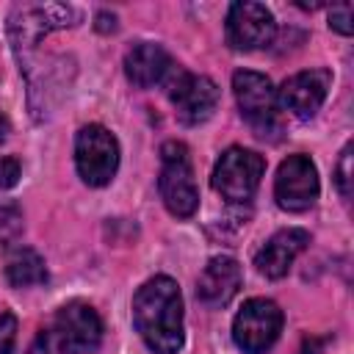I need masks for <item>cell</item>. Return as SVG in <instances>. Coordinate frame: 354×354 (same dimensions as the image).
<instances>
[{"label": "cell", "mask_w": 354, "mask_h": 354, "mask_svg": "<svg viewBox=\"0 0 354 354\" xmlns=\"http://www.w3.org/2000/svg\"><path fill=\"white\" fill-rule=\"evenodd\" d=\"M310 243V232L307 230H299V227H288V230H279L274 232L254 254V266L263 277L268 279H279L290 271L293 260L307 249Z\"/></svg>", "instance_id": "7c38bea8"}, {"label": "cell", "mask_w": 354, "mask_h": 354, "mask_svg": "<svg viewBox=\"0 0 354 354\" xmlns=\"http://www.w3.org/2000/svg\"><path fill=\"white\" fill-rule=\"evenodd\" d=\"M329 28H335V30L343 33V36H348V33L354 30V25H351V6H348V3L332 6V11H329Z\"/></svg>", "instance_id": "d6986e66"}, {"label": "cell", "mask_w": 354, "mask_h": 354, "mask_svg": "<svg viewBox=\"0 0 354 354\" xmlns=\"http://www.w3.org/2000/svg\"><path fill=\"white\" fill-rule=\"evenodd\" d=\"M133 324L149 351L177 354L183 348V296L171 277H152L136 290Z\"/></svg>", "instance_id": "6da1fadb"}, {"label": "cell", "mask_w": 354, "mask_h": 354, "mask_svg": "<svg viewBox=\"0 0 354 354\" xmlns=\"http://www.w3.org/2000/svg\"><path fill=\"white\" fill-rule=\"evenodd\" d=\"M22 210L17 205H0V243H14L22 235Z\"/></svg>", "instance_id": "2e32d148"}, {"label": "cell", "mask_w": 354, "mask_h": 354, "mask_svg": "<svg viewBox=\"0 0 354 354\" xmlns=\"http://www.w3.org/2000/svg\"><path fill=\"white\" fill-rule=\"evenodd\" d=\"M274 14L260 3H232L227 14V41L235 50H263L274 41Z\"/></svg>", "instance_id": "30bf717a"}, {"label": "cell", "mask_w": 354, "mask_h": 354, "mask_svg": "<svg viewBox=\"0 0 354 354\" xmlns=\"http://www.w3.org/2000/svg\"><path fill=\"white\" fill-rule=\"evenodd\" d=\"M282 332V310L271 299H249L235 321H232V340L246 354L268 351Z\"/></svg>", "instance_id": "52a82bcc"}, {"label": "cell", "mask_w": 354, "mask_h": 354, "mask_svg": "<svg viewBox=\"0 0 354 354\" xmlns=\"http://www.w3.org/2000/svg\"><path fill=\"white\" fill-rule=\"evenodd\" d=\"M241 282H243V271L238 260L213 257L196 279V299L207 307H224L235 299V293L241 290Z\"/></svg>", "instance_id": "4fadbf2b"}, {"label": "cell", "mask_w": 354, "mask_h": 354, "mask_svg": "<svg viewBox=\"0 0 354 354\" xmlns=\"http://www.w3.org/2000/svg\"><path fill=\"white\" fill-rule=\"evenodd\" d=\"M232 91H235L241 116L254 130V136L277 141L279 138L277 133H282V122H279L277 88L271 86V80L266 75H260V72L238 69L232 75Z\"/></svg>", "instance_id": "3957f363"}, {"label": "cell", "mask_w": 354, "mask_h": 354, "mask_svg": "<svg viewBox=\"0 0 354 354\" xmlns=\"http://www.w3.org/2000/svg\"><path fill=\"white\" fill-rule=\"evenodd\" d=\"M158 188H160V199L166 210L177 218H188L199 207V191L194 183V166H191V155L185 144L166 141L160 147Z\"/></svg>", "instance_id": "277c9868"}, {"label": "cell", "mask_w": 354, "mask_h": 354, "mask_svg": "<svg viewBox=\"0 0 354 354\" xmlns=\"http://www.w3.org/2000/svg\"><path fill=\"white\" fill-rule=\"evenodd\" d=\"M318 191H321L318 171L307 155H288L279 163L277 180H274V196L282 210L301 213L313 207V202L318 199Z\"/></svg>", "instance_id": "9c48e42d"}, {"label": "cell", "mask_w": 354, "mask_h": 354, "mask_svg": "<svg viewBox=\"0 0 354 354\" xmlns=\"http://www.w3.org/2000/svg\"><path fill=\"white\" fill-rule=\"evenodd\" d=\"M171 72H174L171 55L155 41H138L124 55V75L138 88H149L155 83H163V80H169Z\"/></svg>", "instance_id": "5bb4252c"}, {"label": "cell", "mask_w": 354, "mask_h": 354, "mask_svg": "<svg viewBox=\"0 0 354 354\" xmlns=\"http://www.w3.org/2000/svg\"><path fill=\"white\" fill-rule=\"evenodd\" d=\"M19 171H22V163L17 158H0V191L11 188L17 180H19Z\"/></svg>", "instance_id": "ffe728a7"}, {"label": "cell", "mask_w": 354, "mask_h": 354, "mask_svg": "<svg viewBox=\"0 0 354 354\" xmlns=\"http://www.w3.org/2000/svg\"><path fill=\"white\" fill-rule=\"evenodd\" d=\"M102 340V321L86 301L64 304L39 332L30 354H88Z\"/></svg>", "instance_id": "7a4b0ae2"}, {"label": "cell", "mask_w": 354, "mask_h": 354, "mask_svg": "<svg viewBox=\"0 0 354 354\" xmlns=\"http://www.w3.org/2000/svg\"><path fill=\"white\" fill-rule=\"evenodd\" d=\"M266 171L263 155L243 149V147H230L221 152V158L213 166V188L221 194L227 202H246L254 196L260 177Z\"/></svg>", "instance_id": "8992f818"}, {"label": "cell", "mask_w": 354, "mask_h": 354, "mask_svg": "<svg viewBox=\"0 0 354 354\" xmlns=\"http://www.w3.org/2000/svg\"><path fill=\"white\" fill-rule=\"evenodd\" d=\"M17 343V318L14 313H0V354H11Z\"/></svg>", "instance_id": "ac0fdd59"}, {"label": "cell", "mask_w": 354, "mask_h": 354, "mask_svg": "<svg viewBox=\"0 0 354 354\" xmlns=\"http://www.w3.org/2000/svg\"><path fill=\"white\" fill-rule=\"evenodd\" d=\"M75 166L86 185L102 188L113 180L119 169V144L111 130L102 124H86L80 127L75 138Z\"/></svg>", "instance_id": "5b68a950"}, {"label": "cell", "mask_w": 354, "mask_h": 354, "mask_svg": "<svg viewBox=\"0 0 354 354\" xmlns=\"http://www.w3.org/2000/svg\"><path fill=\"white\" fill-rule=\"evenodd\" d=\"M335 185H337L343 199L351 196V144H346L340 152V160L335 166Z\"/></svg>", "instance_id": "e0dca14e"}, {"label": "cell", "mask_w": 354, "mask_h": 354, "mask_svg": "<svg viewBox=\"0 0 354 354\" xmlns=\"http://www.w3.org/2000/svg\"><path fill=\"white\" fill-rule=\"evenodd\" d=\"M166 86H169V100L183 124H199L210 119V113L218 105V86L205 75H194L174 66Z\"/></svg>", "instance_id": "ba28073f"}, {"label": "cell", "mask_w": 354, "mask_h": 354, "mask_svg": "<svg viewBox=\"0 0 354 354\" xmlns=\"http://www.w3.org/2000/svg\"><path fill=\"white\" fill-rule=\"evenodd\" d=\"M6 277L14 288H33V285H41L47 282V266L41 260L39 252L33 249H19L8 266H6Z\"/></svg>", "instance_id": "9a60e30c"}, {"label": "cell", "mask_w": 354, "mask_h": 354, "mask_svg": "<svg viewBox=\"0 0 354 354\" xmlns=\"http://www.w3.org/2000/svg\"><path fill=\"white\" fill-rule=\"evenodd\" d=\"M8 133H11V127H8V119H6L3 113H0V144H3L6 138H8Z\"/></svg>", "instance_id": "44dd1931"}, {"label": "cell", "mask_w": 354, "mask_h": 354, "mask_svg": "<svg viewBox=\"0 0 354 354\" xmlns=\"http://www.w3.org/2000/svg\"><path fill=\"white\" fill-rule=\"evenodd\" d=\"M332 75L326 69H304L290 75L277 88V105L282 111H290L296 119H310L318 113V108L326 100Z\"/></svg>", "instance_id": "8fae6325"}]
</instances>
